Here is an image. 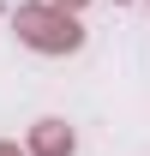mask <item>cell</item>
Instances as JSON below:
<instances>
[{
	"mask_svg": "<svg viewBox=\"0 0 150 156\" xmlns=\"http://www.w3.org/2000/svg\"><path fill=\"white\" fill-rule=\"evenodd\" d=\"M12 30H18V42L30 54H78L84 48V24L72 12H60V6H48V0L18 6L12 12Z\"/></svg>",
	"mask_w": 150,
	"mask_h": 156,
	"instance_id": "obj_1",
	"label": "cell"
},
{
	"mask_svg": "<svg viewBox=\"0 0 150 156\" xmlns=\"http://www.w3.org/2000/svg\"><path fill=\"white\" fill-rule=\"evenodd\" d=\"M24 150H30V156H72V150H78V132H72L60 114H42L36 126L24 132Z\"/></svg>",
	"mask_w": 150,
	"mask_h": 156,
	"instance_id": "obj_2",
	"label": "cell"
},
{
	"mask_svg": "<svg viewBox=\"0 0 150 156\" xmlns=\"http://www.w3.org/2000/svg\"><path fill=\"white\" fill-rule=\"evenodd\" d=\"M48 6H60V12H72V18H78V12H84L90 0H48Z\"/></svg>",
	"mask_w": 150,
	"mask_h": 156,
	"instance_id": "obj_3",
	"label": "cell"
},
{
	"mask_svg": "<svg viewBox=\"0 0 150 156\" xmlns=\"http://www.w3.org/2000/svg\"><path fill=\"white\" fill-rule=\"evenodd\" d=\"M0 156H30V150H18V144H0Z\"/></svg>",
	"mask_w": 150,
	"mask_h": 156,
	"instance_id": "obj_4",
	"label": "cell"
},
{
	"mask_svg": "<svg viewBox=\"0 0 150 156\" xmlns=\"http://www.w3.org/2000/svg\"><path fill=\"white\" fill-rule=\"evenodd\" d=\"M114 6H132V0H114Z\"/></svg>",
	"mask_w": 150,
	"mask_h": 156,
	"instance_id": "obj_5",
	"label": "cell"
}]
</instances>
